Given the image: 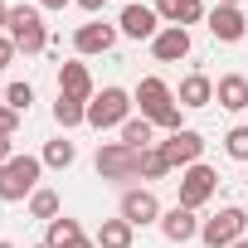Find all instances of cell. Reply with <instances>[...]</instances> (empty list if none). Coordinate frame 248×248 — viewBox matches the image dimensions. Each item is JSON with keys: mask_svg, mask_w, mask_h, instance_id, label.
<instances>
[{"mask_svg": "<svg viewBox=\"0 0 248 248\" xmlns=\"http://www.w3.org/2000/svg\"><path fill=\"white\" fill-rule=\"evenodd\" d=\"M132 97H137V107H141L146 122H156L161 132H180V112H185V107L175 102V88H170L166 78H141Z\"/></svg>", "mask_w": 248, "mask_h": 248, "instance_id": "obj_1", "label": "cell"}, {"mask_svg": "<svg viewBox=\"0 0 248 248\" xmlns=\"http://www.w3.org/2000/svg\"><path fill=\"white\" fill-rule=\"evenodd\" d=\"M93 170H97V180H112V185L132 190V180H141V151L122 146V141H102L97 156H93Z\"/></svg>", "mask_w": 248, "mask_h": 248, "instance_id": "obj_2", "label": "cell"}, {"mask_svg": "<svg viewBox=\"0 0 248 248\" xmlns=\"http://www.w3.org/2000/svg\"><path fill=\"white\" fill-rule=\"evenodd\" d=\"M39 175H44V161L39 156H10L5 166H0V200L5 204H20V200H30L34 190H39Z\"/></svg>", "mask_w": 248, "mask_h": 248, "instance_id": "obj_3", "label": "cell"}, {"mask_svg": "<svg viewBox=\"0 0 248 248\" xmlns=\"http://www.w3.org/2000/svg\"><path fill=\"white\" fill-rule=\"evenodd\" d=\"M5 34L15 39V49L25 59H34V54L49 49V25H44V10L39 5H10V30Z\"/></svg>", "mask_w": 248, "mask_h": 248, "instance_id": "obj_4", "label": "cell"}, {"mask_svg": "<svg viewBox=\"0 0 248 248\" xmlns=\"http://www.w3.org/2000/svg\"><path fill=\"white\" fill-rule=\"evenodd\" d=\"M132 107H137V97L127 93V88H102L93 102H88V127H97V132H122V122L132 117Z\"/></svg>", "mask_w": 248, "mask_h": 248, "instance_id": "obj_5", "label": "cell"}, {"mask_svg": "<svg viewBox=\"0 0 248 248\" xmlns=\"http://www.w3.org/2000/svg\"><path fill=\"white\" fill-rule=\"evenodd\" d=\"M243 233H248V214H243L238 204H224L214 219L200 224V243H204V248H233Z\"/></svg>", "mask_w": 248, "mask_h": 248, "instance_id": "obj_6", "label": "cell"}, {"mask_svg": "<svg viewBox=\"0 0 248 248\" xmlns=\"http://www.w3.org/2000/svg\"><path fill=\"white\" fill-rule=\"evenodd\" d=\"M180 200L175 204H185V209H204L209 200H214V190H219V175H214V166H190V170H180Z\"/></svg>", "mask_w": 248, "mask_h": 248, "instance_id": "obj_7", "label": "cell"}, {"mask_svg": "<svg viewBox=\"0 0 248 248\" xmlns=\"http://www.w3.org/2000/svg\"><path fill=\"white\" fill-rule=\"evenodd\" d=\"M117 214L127 219L132 229H146V224H161V200H156V190H141V185H132V190H122V204H117Z\"/></svg>", "mask_w": 248, "mask_h": 248, "instance_id": "obj_8", "label": "cell"}, {"mask_svg": "<svg viewBox=\"0 0 248 248\" xmlns=\"http://www.w3.org/2000/svg\"><path fill=\"white\" fill-rule=\"evenodd\" d=\"M161 151H166V161L175 166V170H190V166H200V156H204V137L195 132V127H180V132H170L166 141H156Z\"/></svg>", "mask_w": 248, "mask_h": 248, "instance_id": "obj_9", "label": "cell"}, {"mask_svg": "<svg viewBox=\"0 0 248 248\" xmlns=\"http://www.w3.org/2000/svg\"><path fill=\"white\" fill-rule=\"evenodd\" d=\"M117 39H122V30H117V25H107V20H88V25H78V30H73V49H78L83 59H93V54H112V49H117Z\"/></svg>", "mask_w": 248, "mask_h": 248, "instance_id": "obj_10", "label": "cell"}, {"mask_svg": "<svg viewBox=\"0 0 248 248\" xmlns=\"http://www.w3.org/2000/svg\"><path fill=\"white\" fill-rule=\"evenodd\" d=\"M204 25H209V34H214L219 44H238V39H248V15H243L238 5H214V10L204 15Z\"/></svg>", "mask_w": 248, "mask_h": 248, "instance_id": "obj_11", "label": "cell"}, {"mask_svg": "<svg viewBox=\"0 0 248 248\" xmlns=\"http://www.w3.org/2000/svg\"><path fill=\"white\" fill-rule=\"evenodd\" d=\"M117 30L127 39H156L161 34V15H156V5H141V0H137V5H127L117 15Z\"/></svg>", "mask_w": 248, "mask_h": 248, "instance_id": "obj_12", "label": "cell"}, {"mask_svg": "<svg viewBox=\"0 0 248 248\" xmlns=\"http://www.w3.org/2000/svg\"><path fill=\"white\" fill-rule=\"evenodd\" d=\"M190 30H180V25H161V34L151 39V54H156V63H180V59H190Z\"/></svg>", "mask_w": 248, "mask_h": 248, "instance_id": "obj_13", "label": "cell"}, {"mask_svg": "<svg viewBox=\"0 0 248 248\" xmlns=\"http://www.w3.org/2000/svg\"><path fill=\"white\" fill-rule=\"evenodd\" d=\"M200 224L204 219H195V209H185V204H170L166 214H161V233H166V243H190V238H200Z\"/></svg>", "mask_w": 248, "mask_h": 248, "instance_id": "obj_14", "label": "cell"}, {"mask_svg": "<svg viewBox=\"0 0 248 248\" xmlns=\"http://www.w3.org/2000/svg\"><path fill=\"white\" fill-rule=\"evenodd\" d=\"M59 93H68V97H78V102H93V97H97V88H93L88 63H78V59L59 63Z\"/></svg>", "mask_w": 248, "mask_h": 248, "instance_id": "obj_15", "label": "cell"}, {"mask_svg": "<svg viewBox=\"0 0 248 248\" xmlns=\"http://www.w3.org/2000/svg\"><path fill=\"white\" fill-rule=\"evenodd\" d=\"M175 102H180L185 112H200V107H209V102H214V78H209V73H185V78H180V93H175Z\"/></svg>", "mask_w": 248, "mask_h": 248, "instance_id": "obj_16", "label": "cell"}, {"mask_svg": "<svg viewBox=\"0 0 248 248\" xmlns=\"http://www.w3.org/2000/svg\"><path fill=\"white\" fill-rule=\"evenodd\" d=\"M156 15H161V25L190 30V25H200L209 10H204V0H156Z\"/></svg>", "mask_w": 248, "mask_h": 248, "instance_id": "obj_17", "label": "cell"}, {"mask_svg": "<svg viewBox=\"0 0 248 248\" xmlns=\"http://www.w3.org/2000/svg\"><path fill=\"white\" fill-rule=\"evenodd\" d=\"M214 102H219L224 112H248V78H243V73H224V78L214 83Z\"/></svg>", "mask_w": 248, "mask_h": 248, "instance_id": "obj_18", "label": "cell"}, {"mask_svg": "<svg viewBox=\"0 0 248 248\" xmlns=\"http://www.w3.org/2000/svg\"><path fill=\"white\" fill-rule=\"evenodd\" d=\"M93 243H97V248H132V243H137V229L117 214V219H102V224H97Z\"/></svg>", "mask_w": 248, "mask_h": 248, "instance_id": "obj_19", "label": "cell"}, {"mask_svg": "<svg viewBox=\"0 0 248 248\" xmlns=\"http://www.w3.org/2000/svg\"><path fill=\"white\" fill-rule=\"evenodd\" d=\"M122 146H132V151L156 146V122H146L141 112H137V117H127V122H122Z\"/></svg>", "mask_w": 248, "mask_h": 248, "instance_id": "obj_20", "label": "cell"}, {"mask_svg": "<svg viewBox=\"0 0 248 248\" xmlns=\"http://www.w3.org/2000/svg\"><path fill=\"white\" fill-rule=\"evenodd\" d=\"M54 122L63 132H73V127H83L88 122V102H78V97H68V93H59V102H54Z\"/></svg>", "mask_w": 248, "mask_h": 248, "instance_id": "obj_21", "label": "cell"}, {"mask_svg": "<svg viewBox=\"0 0 248 248\" xmlns=\"http://www.w3.org/2000/svg\"><path fill=\"white\" fill-rule=\"evenodd\" d=\"M49 170H68L73 161H78V146L68 141V137H54V141H44V156H39Z\"/></svg>", "mask_w": 248, "mask_h": 248, "instance_id": "obj_22", "label": "cell"}, {"mask_svg": "<svg viewBox=\"0 0 248 248\" xmlns=\"http://www.w3.org/2000/svg\"><path fill=\"white\" fill-rule=\"evenodd\" d=\"M73 238H83V224H78V219H68V214L49 219V233H44V243H49V248H68Z\"/></svg>", "mask_w": 248, "mask_h": 248, "instance_id": "obj_23", "label": "cell"}, {"mask_svg": "<svg viewBox=\"0 0 248 248\" xmlns=\"http://www.w3.org/2000/svg\"><path fill=\"white\" fill-rule=\"evenodd\" d=\"M59 214H63V204H59V195L39 185V190L30 195V219H44V224H49V219H59Z\"/></svg>", "mask_w": 248, "mask_h": 248, "instance_id": "obj_24", "label": "cell"}, {"mask_svg": "<svg viewBox=\"0 0 248 248\" xmlns=\"http://www.w3.org/2000/svg\"><path fill=\"white\" fill-rule=\"evenodd\" d=\"M170 170H175V166L166 161L161 146H146V151H141V180H166Z\"/></svg>", "mask_w": 248, "mask_h": 248, "instance_id": "obj_25", "label": "cell"}, {"mask_svg": "<svg viewBox=\"0 0 248 248\" xmlns=\"http://www.w3.org/2000/svg\"><path fill=\"white\" fill-rule=\"evenodd\" d=\"M224 151H229L233 161H243V166H248V122H243V127H229V132H224Z\"/></svg>", "mask_w": 248, "mask_h": 248, "instance_id": "obj_26", "label": "cell"}, {"mask_svg": "<svg viewBox=\"0 0 248 248\" xmlns=\"http://www.w3.org/2000/svg\"><path fill=\"white\" fill-rule=\"evenodd\" d=\"M30 102H34V88H30V83H10V88H5V107H15L20 117L30 112Z\"/></svg>", "mask_w": 248, "mask_h": 248, "instance_id": "obj_27", "label": "cell"}, {"mask_svg": "<svg viewBox=\"0 0 248 248\" xmlns=\"http://www.w3.org/2000/svg\"><path fill=\"white\" fill-rule=\"evenodd\" d=\"M15 132H20V112L0 102V137H15Z\"/></svg>", "mask_w": 248, "mask_h": 248, "instance_id": "obj_28", "label": "cell"}, {"mask_svg": "<svg viewBox=\"0 0 248 248\" xmlns=\"http://www.w3.org/2000/svg\"><path fill=\"white\" fill-rule=\"evenodd\" d=\"M15 54H20V49H15V39H10V34H0V73L15 63Z\"/></svg>", "mask_w": 248, "mask_h": 248, "instance_id": "obj_29", "label": "cell"}, {"mask_svg": "<svg viewBox=\"0 0 248 248\" xmlns=\"http://www.w3.org/2000/svg\"><path fill=\"white\" fill-rule=\"evenodd\" d=\"M10 156H15V137H0V166H5Z\"/></svg>", "mask_w": 248, "mask_h": 248, "instance_id": "obj_30", "label": "cell"}, {"mask_svg": "<svg viewBox=\"0 0 248 248\" xmlns=\"http://www.w3.org/2000/svg\"><path fill=\"white\" fill-rule=\"evenodd\" d=\"M73 5H83V10H88V15H97V10H102V5H112V0H73Z\"/></svg>", "mask_w": 248, "mask_h": 248, "instance_id": "obj_31", "label": "cell"}, {"mask_svg": "<svg viewBox=\"0 0 248 248\" xmlns=\"http://www.w3.org/2000/svg\"><path fill=\"white\" fill-rule=\"evenodd\" d=\"M39 10H63V5H73V0H34Z\"/></svg>", "mask_w": 248, "mask_h": 248, "instance_id": "obj_32", "label": "cell"}, {"mask_svg": "<svg viewBox=\"0 0 248 248\" xmlns=\"http://www.w3.org/2000/svg\"><path fill=\"white\" fill-rule=\"evenodd\" d=\"M5 30H10V5L0 0V34H5Z\"/></svg>", "mask_w": 248, "mask_h": 248, "instance_id": "obj_33", "label": "cell"}, {"mask_svg": "<svg viewBox=\"0 0 248 248\" xmlns=\"http://www.w3.org/2000/svg\"><path fill=\"white\" fill-rule=\"evenodd\" d=\"M68 248H97V243H93V238H88V233H83V238H73V243H68Z\"/></svg>", "mask_w": 248, "mask_h": 248, "instance_id": "obj_34", "label": "cell"}, {"mask_svg": "<svg viewBox=\"0 0 248 248\" xmlns=\"http://www.w3.org/2000/svg\"><path fill=\"white\" fill-rule=\"evenodd\" d=\"M233 248H248V233H243V238H238V243H233Z\"/></svg>", "mask_w": 248, "mask_h": 248, "instance_id": "obj_35", "label": "cell"}, {"mask_svg": "<svg viewBox=\"0 0 248 248\" xmlns=\"http://www.w3.org/2000/svg\"><path fill=\"white\" fill-rule=\"evenodd\" d=\"M219 5H243V0H219Z\"/></svg>", "mask_w": 248, "mask_h": 248, "instance_id": "obj_36", "label": "cell"}, {"mask_svg": "<svg viewBox=\"0 0 248 248\" xmlns=\"http://www.w3.org/2000/svg\"><path fill=\"white\" fill-rule=\"evenodd\" d=\"M0 248H15V243H5V238H0Z\"/></svg>", "mask_w": 248, "mask_h": 248, "instance_id": "obj_37", "label": "cell"}, {"mask_svg": "<svg viewBox=\"0 0 248 248\" xmlns=\"http://www.w3.org/2000/svg\"><path fill=\"white\" fill-rule=\"evenodd\" d=\"M34 248H49V243H34Z\"/></svg>", "mask_w": 248, "mask_h": 248, "instance_id": "obj_38", "label": "cell"}, {"mask_svg": "<svg viewBox=\"0 0 248 248\" xmlns=\"http://www.w3.org/2000/svg\"><path fill=\"white\" fill-rule=\"evenodd\" d=\"M243 180H248V175H243Z\"/></svg>", "mask_w": 248, "mask_h": 248, "instance_id": "obj_39", "label": "cell"}]
</instances>
